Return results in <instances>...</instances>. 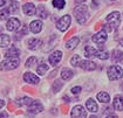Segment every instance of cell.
<instances>
[{
  "label": "cell",
  "instance_id": "cell-15",
  "mask_svg": "<svg viewBox=\"0 0 123 118\" xmlns=\"http://www.w3.org/2000/svg\"><path fill=\"white\" fill-rule=\"evenodd\" d=\"M20 55V50L17 48V47H11L10 49L5 53V57L6 59H12V57H18Z\"/></svg>",
  "mask_w": 123,
  "mask_h": 118
},
{
  "label": "cell",
  "instance_id": "cell-40",
  "mask_svg": "<svg viewBox=\"0 0 123 118\" xmlns=\"http://www.w3.org/2000/svg\"><path fill=\"white\" fill-rule=\"evenodd\" d=\"M5 5V0H0V7H2Z\"/></svg>",
  "mask_w": 123,
  "mask_h": 118
},
{
  "label": "cell",
  "instance_id": "cell-16",
  "mask_svg": "<svg viewBox=\"0 0 123 118\" xmlns=\"http://www.w3.org/2000/svg\"><path fill=\"white\" fill-rule=\"evenodd\" d=\"M27 45H28V48L31 50H37L39 47H40V45H41V40L40 39H35V37L29 39Z\"/></svg>",
  "mask_w": 123,
  "mask_h": 118
},
{
  "label": "cell",
  "instance_id": "cell-38",
  "mask_svg": "<svg viewBox=\"0 0 123 118\" xmlns=\"http://www.w3.org/2000/svg\"><path fill=\"white\" fill-rule=\"evenodd\" d=\"M107 118H117V116H116V115H114V113H110L109 116H107Z\"/></svg>",
  "mask_w": 123,
  "mask_h": 118
},
{
  "label": "cell",
  "instance_id": "cell-43",
  "mask_svg": "<svg viewBox=\"0 0 123 118\" xmlns=\"http://www.w3.org/2000/svg\"><path fill=\"white\" fill-rule=\"evenodd\" d=\"M89 118H97V117H96V116H90Z\"/></svg>",
  "mask_w": 123,
  "mask_h": 118
},
{
  "label": "cell",
  "instance_id": "cell-30",
  "mask_svg": "<svg viewBox=\"0 0 123 118\" xmlns=\"http://www.w3.org/2000/svg\"><path fill=\"white\" fill-rule=\"evenodd\" d=\"M10 9L8 8H4L0 11V20H6V19L8 18V15H10Z\"/></svg>",
  "mask_w": 123,
  "mask_h": 118
},
{
  "label": "cell",
  "instance_id": "cell-41",
  "mask_svg": "<svg viewBox=\"0 0 123 118\" xmlns=\"http://www.w3.org/2000/svg\"><path fill=\"white\" fill-rule=\"evenodd\" d=\"M93 4H94V5H98V1H97V0H93Z\"/></svg>",
  "mask_w": 123,
  "mask_h": 118
},
{
  "label": "cell",
  "instance_id": "cell-23",
  "mask_svg": "<svg viewBox=\"0 0 123 118\" xmlns=\"http://www.w3.org/2000/svg\"><path fill=\"white\" fill-rule=\"evenodd\" d=\"M97 100H100V102H102V103H109V100H110V96L107 94V92H98L97 94Z\"/></svg>",
  "mask_w": 123,
  "mask_h": 118
},
{
  "label": "cell",
  "instance_id": "cell-8",
  "mask_svg": "<svg viewBox=\"0 0 123 118\" xmlns=\"http://www.w3.org/2000/svg\"><path fill=\"white\" fill-rule=\"evenodd\" d=\"M107 39H108V35H107V32H105L104 29H102L101 32H98L97 34L93 35V37H92L93 42H95V43H100V45L104 43V42L107 41Z\"/></svg>",
  "mask_w": 123,
  "mask_h": 118
},
{
  "label": "cell",
  "instance_id": "cell-32",
  "mask_svg": "<svg viewBox=\"0 0 123 118\" xmlns=\"http://www.w3.org/2000/svg\"><path fill=\"white\" fill-rule=\"evenodd\" d=\"M79 62H80V56H79V55L73 56L72 60H70V63H72L73 67H77V65H79Z\"/></svg>",
  "mask_w": 123,
  "mask_h": 118
},
{
  "label": "cell",
  "instance_id": "cell-2",
  "mask_svg": "<svg viewBox=\"0 0 123 118\" xmlns=\"http://www.w3.org/2000/svg\"><path fill=\"white\" fill-rule=\"evenodd\" d=\"M19 63H20V61L18 57L6 59L5 61H2L0 63V70H4V71H6V70H13V69H15L19 65Z\"/></svg>",
  "mask_w": 123,
  "mask_h": 118
},
{
  "label": "cell",
  "instance_id": "cell-21",
  "mask_svg": "<svg viewBox=\"0 0 123 118\" xmlns=\"http://www.w3.org/2000/svg\"><path fill=\"white\" fill-rule=\"evenodd\" d=\"M85 52L87 57H97V50L93 48L92 46H86Z\"/></svg>",
  "mask_w": 123,
  "mask_h": 118
},
{
  "label": "cell",
  "instance_id": "cell-31",
  "mask_svg": "<svg viewBox=\"0 0 123 118\" xmlns=\"http://www.w3.org/2000/svg\"><path fill=\"white\" fill-rule=\"evenodd\" d=\"M27 32H28V29H27V27H26V26H22V29H21V30H20L19 33L17 34V36H15V39L18 40V39H20L21 36L26 35V34H27Z\"/></svg>",
  "mask_w": 123,
  "mask_h": 118
},
{
  "label": "cell",
  "instance_id": "cell-13",
  "mask_svg": "<svg viewBox=\"0 0 123 118\" xmlns=\"http://www.w3.org/2000/svg\"><path fill=\"white\" fill-rule=\"evenodd\" d=\"M80 67L83 69V70H87V71H92V70H95L96 69V64L93 62V61H88V60H85L80 63Z\"/></svg>",
  "mask_w": 123,
  "mask_h": 118
},
{
  "label": "cell",
  "instance_id": "cell-34",
  "mask_svg": "<svg viewBox=\"0 0 123 118\" xmlns=\"http://www.w3.org/2000/svg\"><path fill=\"white\" fill-rule=\"evenodd\" d=\"M37 62V59L33 56V57H29L28 60H27V62H26V67H31V65H33V64Z\"/></svg>",
  "mask_w": 123,
  "mask_h": 118
},
{
  "label": "cell",
  "instance_id": "cell-29",
  "mask_svg": "<svg viewBox=\"0 0 123 118\" xmlns=\"http://www.w3.org/2000/svg\"><path fill=\"white\" fill-rule=\"evenodd\" d=\"M109 57V53L107 50H97V59L100 60H107Z\"/></svg>",
  "mask_w": 123,
  "mask_h": 118
},
{
  "label": "cell",
  "instance_id": "cell-12",
  "mask_svg": "<svg viewBox=\"0 0 123 118\" xmlns=\"http://www.w3.org/2000/svg\"><path fill=\"white\" fill-rule=\"evenodd\" d=\"M29 29H31V32H32V33L38 34V33L41 32V29H42V22H41V21H39V20L32 21V22H31V25H29Z\"/></svg>",
  "mask_w": 123,
  "mask_h": 118
},
{
  "label": "cell",
  "instance_id": "cell-22",
  "mask_svg": "<svg viewBox=\"0 0 123 118\" xmlns=\"http://www.w3.org/2000/svg\"><path fill=\"white\" fill-rule=\"evenodd\" d=\"M37 15H38L39 18L41 19H46L48 17V12L47 9H46V7L45 6H39L38 8H37Z\"/></svg>",
  "mask_w": 123,
  "mask_h": 118
},
{
  "label": "cell",
  "instance_id": "cell-11",
  "mask_svg": "<svg viewBox=\"0 0 123 118\" xmlns=\"http://www.w3.org/2000/svg\"><path fill=\"white\" fill-rule=\"evenodd\" d=\"M22 9H24V13H25L26 15H28V17H32V15L37 14V8H35V6H34L32 2L25 4Z\"/></svg>",
  "mask_w": 123,
  "mask_h": 118
},
{
  "label": "cell",
  "instance_id": "cell-33",
  "mask_svg": "<svg viewBox=\"0 0 123 118\" xmlns=\"http://www.w3.org/2000/svg\"><path fill=\"white\" fill-rule=\"evenodd\" d=\"M61 87H62V83L60 81L54 82V84H53V91H54V92H57V91L61 89Z\"/></svg>",
  "mask_w": 123,
  "mask_h": 118
},
{
  "label": "cell",
  "instance_id": "cell-26",
  "mask_svg": "<svg viewBox=\"0 0 123 118\" xmlns=\"http://www.w3.org/2000/svg\"><path fill=\"white\" fill-rule=\"evenodd\" d=\"M47 70H48V65L45 63H40L38 65V68H37V71H38L39 75H43Z\"/></svg>",
  "mask_w": 123,
  "mask_h": 118
},
{
  "label": "cell",
  "instance_id": "cell-1",
  "mask_svg": "<svg viewBox=\"0 0 123 118\" xmlns=\"http://www.w3.org/2000/svg\"><path fill=\"white\" fill-rule=\"evenodd\" d=\"M74 15L76 18V21L80 24V25H83L86 24V21L88 20V7L86 5H79L76 6L74 9Z\"/></svg>",
  "mask_w": 123,
  "mask_h": 118
},
{
  "label": "cell",
  "instance_id": "cell-44",
  "mask_svg": "<svg viewBox=\"0 0 123 118\" xmlns=\"http://www.w3.org/2000/svg\"><path fill=\"white\" fill-rule=\"evenodd\" d=\"M0 30H1V27H0Z\"/></svg>",
  "mask_w": 123,
  "mask_h": 118
},
{
  "label": "cell",
  "instance_id": "cell-7",
  "mask_svg": "<svg viewBox=\"0 0 123 118\" xmlns=\"http://www.w3.org/2000/svg\"><path fill=\"white\" fill-rule=\"evenodd\" d=\"M42 109H43V106L39 100H33L28 105V112L31 115H37L39 112H41Z\"/></svg>",
  "mask_w": 123,
  "mask_h": 118
},
{
  "label": "cell",
  "instance_id": "cell-3",
  "mask_svg": "<svg viewBox=\"0 0 123 118\" xmlns=\"http://www.w3.org/2000/svg\"><path fill=\"white\" fill-rule=\"evenodd\" d=\"M105 21H107V25L109 26V28L111 30L113 29H117L118 25H120V21H121V15H120L118 12H113V13H110L107 17Z\"/></svg>",
  "mask_w": 123,
  "mask_h": 118
},
{
  "label": "cell",
  "instance_id": "cell-14",
  "mask_svg": "<svg viewBox=\"0 0 123 118\" xmlns=\"http://www.w3.org/2000/svg\"><path fill=\"white\" fill-rule=\"evenodd\" d=\"M24 81L29 83V84H38L39 83V77L35 76L32 73H26L24 75Z\"/></svg>",
  "mask_w": 123,
  "mask_h": 118
},
{
  "label": "cell",
  "instance_id": "cell-6",
  "mask_svg": "<svg viewBox=\"0 0 123 118\" xmlns=\"http://www.w3.org/2000/svg\"><path fill=\"white\" fill-rule=\"evenodd\" d=\"M72 118H86L87 117V111L82 105H76L75 108H73L70 112Z\"/></svg>",
  "mask_w": 123,
  "mask_h": 118
},
{
  "label": "cell",
  "instance_id": "cell-37",
  "mask_svg": "<svg viewBox=\"0 0 123 118\" xmlns=\"http://www.w3.org/2000/svg\"><path fill=\"white\" fill-rule=\"evenodd\" d=\"M118 62H121V63L123 64V53H121V54H120V57H118Z\"/></svg>",
  "mask_w": 123,
  "mask_h": 118
},
{
  "label": "cell",
  "instance_id": "cell-17",
  "mask_svg": "<svg viewBox=\"0 0 123 118\" xmlns=\"http://www.w3.org/2000/svg\"><path fill=\"white\" fill-rule=\"evenodd\" d=\"M86 106H87L88 111H90V112H96V111L98 110L97 103H96V102H95L93 98H89V100H87V102H86Z\"/></svg>",
  "mask_w": 123,
  "mask_h": 118
},
{
  "label": "cell",
  "instance_id": "cell-18",
  "mask_svg": "<svg viewBox=\"0 0 123 118\" xmlns=\"http://www.w3.org/2000/svg\"><path fill=\"white\" fill-rule=\"evenodd\" d=\"M114 108L118 111H123V96H115L114 98Z\"/></svg>",
  "mask_w": 123,
  "mask_h": 118
},
{
  "label": "cell",
  "instance_id": "cell-5",
  "mask_svg": "<svg viewBox=\"0 0 123 118\" xmlns=\"http://www.w3.org/2000/svg\"><path fill=\"white\" fill-rule=\"evenodd\" d=\"M70 21H72V19L69 15H63L62 18L59 19V21L56 22V27L59 30H61V32H65L68 29L69 27V25H70Z\"/></svg>",
  "mask_w": 123,
  "mask_h": 118
},
{
  "label": "cell",
  "instance_id": "cell-24",
  "mask_svg": "<svg viewBox=\"0 0 123 118\" xmlns=\"http://www.w3.org/2000/svg\"><path fill=\"white\" fill-rule=\"evenodd\" d=\"M11 42V37L6 34H1L0 35V47H7Z\"/></svg>",
  "mask_w": 123,
  "mask_h": 118
},
{
  "label": "cell",
  "instance_id": "cell-36",
  "mask_svg": "<svg viewBox=\"0 0 123 118\" xmlns=\"http://www.w3.org/2000/svg\"><path fill=\"white\" fill-rule=\"evenodd\" d=\"M7 117H8L7 112H1V113H0V118H7Z\"/></svg>",
  "mask_w": 123,
  "mask_h": 118
},
{
  "label": "cell",
  "instance_id": "cell-35",
  "mask_svg": "<svg viewBox=\"0 0 123 118\" xmlns=\"http://www.w3.org/2000/svg\"><path fill=\"white\" fill-rule=\"evenodd\" d=\"M80 91H81V88H80V87H74V88L72 89V92H73L74 95H77V94H80Z\"/></svg>",
  "mask_w": 123,
  "mask_h": 118
},
{
  "label": "cell",
  "instance_id": "cell-27",
  "mask_svg": "<svg viewBox=\"0 0 123 118\" xmlns=\"http://www.w3.org/2000/svg\"><path fill=\"white\" fill-rule=\"evenodd\" d=\"M32 102H33V100H32V98H29V97H22V98L18 100V102H17V103H18L20 106H21V105H29Z\"/></svg>",
  "mask_w": 123,
  "mask_h": 118
},
{
  "label": "cell",
  "instance_id": "cell-9",
  "mask_svg": "<svg viewBox=\"0 0 123 118\" xmlns=\"http://www.w3.org/2000/svg\"><path fill=\"white\" fill-rule=\"evenodd\" d=\"M61 59H62V52H60V50H55L54 53H52V54L49 55V57H48L49 63L52 64V65H56L61 61Z\"/></svg>",
  "mask_w": 123,
  "mask_h": 118
},
{
  "label": "cell",
  "instance_id": "cell-28",
  "mask_svg": "<svg viewBox=\"0 0 123 118\" xmlns=\"http://www.w3.org/2000/svg\"><path fill=\"white\" fill-rule=\"evenodd\" d=\"M65 5H66V1L65 0H53V6L55 8L62 9L65 7Z\"/></svg>",
  "mask_w": 123,
  "mask_h": 118
},
{
  "label": "cell",
  "instance_id": "cell-19",
  "mask_svg": "<svg viewBox=\"0 0 123 118\" xmlns=\"http://www.w3.org/2000/svg\"><path fill=\"white\" fill-rule=\"evenodd\" d=\"M79 42H80V39H79V37H76V36L72 37V39L66 43V48L68 50H72V49L76 48V46L79 45Z\"/></svg>",
  "mask_w": 123,
  "mask_h": 118
},
{
  "label": "cell",
  "instance_id": "cell-4",
  "mask_svg": "<svg viewBox=\"0 0 123 118\" xmlns=\"http://www.w3.org/2000/svg\"><path fill=\"white\" fill-rule=\"evenodd\" d=\"M108 77L110 81L120 80L123 77V69L120 65H111L108 69Z\"/></svg>",
  "mask_w": 123,
  "mask_h": 118
},
{
  "label": "cell",
  "instance_id": "cell-39",
  "mask_svg": "<svg viewBox=\"0 0 123 118\" xmlns=\"http://www.w3.org/2000/svg\"><path fill=\"white\" fill-rule=\"evenodd\" d=\"M4 105H5V102H4L2 100H0V109H1V108H2Z\"/></svg>",
  "mask_w": 123,
  "mask_h": 118
},
{
  "label": "cell",
  "instance_id": "cell-10",
  "mask_svg": "<svg viewBox=\"0 0 123 118\" xmlns=\"http://www.w3.org/2000/svg\"><path fill=\"white\" fill-rule=\"evenodd\" d=\"M6 28L10 30V32H15L20 28V21L17 18H12L7 21V25H6Z\"/></svg>",
  "mask_w": 123,
  "mask_h": 118
},
{
  "label": "cell",
  "instance_id": "cell-20",
  "mask_svg": "<svg viewBox=\"0 0 123 118\" xmlns=\"http://www.w3.org/2000/svg\"><path fill=\"white\" fill-rule=\"evenodd\" d=\"M73 75H74V71L70 70V69H68V68H63L62 71H61V77H62V80H65V81L70 80V78L73 77Z\"/></svg>",
  "mask_w": 123,
  "mask_h": 118
},
{
  "label": "cell",
  "instance_id": "cell-42",
  "mask_svg": "<svg viewBox=\"0 0 123 118\" xmlns=\"http://www.w3.org/2000/svg\"><path fill=\"white\" fill-rule=\"evenodd\" d=\"M120 45L123 46V39H121V40H120Z\"/></svg>",
  "mask_w": 123,
  "mask_h": 118
},
{
  "label": "cell",
  "instance_id": "cell-25",
  "mask_svg": "<svg viewBox=\"0 0 123 118\" xmlns=\"http://www.w3.org/2000/svg\"><path fill=\"white\" fill-rule=\"evenodd\" d=\"M8 4H10V9L11 13H15V12H18V9H19V4L17 2V1H14V0H8Z\"/></svg>",
  "mask_w": 123,
  "mask_h": 118
}]
</instances>
